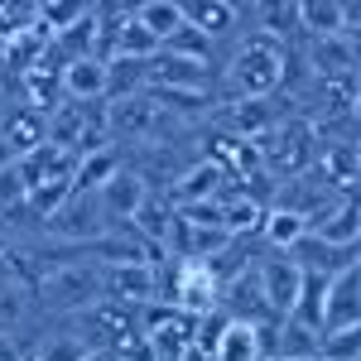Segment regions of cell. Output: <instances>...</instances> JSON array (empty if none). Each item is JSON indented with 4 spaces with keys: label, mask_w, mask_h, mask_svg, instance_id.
<instances>
[{
    "label": "cell",
    "mask_w": 361,
    "mask_h": 361,
    "mask_svg": "<svg viewBox=\"0 0 361 361\" xmlns=\"http://www.w3.org/2000/svg\"><path fill=\"white\" fill-rule=\"evenodd\" d=\"M102 299V265H78V260H63L44 265L34 275V304L49 308V313H78V308L97 304Z\"/></svg>",
    "instance_id": "6da1fadb"
},
{
    "label": "cell",
    "mask_w": 361,
    "mask_h": 361,
    "mask_svg": "<svg viewBox=\"0 0 361 361\" xmlns=\"http://www.w3.org/2000/svg\"><path fill=\"white\" fill-rule=\"evenodd\" d=\"M279 82H284V49L275 44V34L260 29L226 63V87L231 97H275Z\"/></svg>",
    "instance_id": "7a4b0ae2"
},
{
    "label": "cell",
    "mask_w": 361,
    "mask_h": 361,
    "mask_svg": "<svg viewBox=\"0 0 361 361\" xmlns=\"http://www.w3.org/2000/svg\"><path fill=\"white\" fill-rule=\"evenodd\" d=\"M255 284H260V299L275 318H289L299 299H304V265L289 255V250H270L260 265H255Z\"/></svg>",
    "instance_id": "3957f363"
},
{
    "label": "cell",
    "mask_w": 361,
    "mask_h": 361,
    "mask_svg": "<svg viewBox=\"0 0 361 361\" xmlns=\"http://www.w3.org/2000/svg\"><path fill=\"white\" fill-rule=\"evenodd\" d=\"M361 323V260L342 265L323 279V304H318V328H357Z\"/></svg>",
    "instance_id": "277c9868"
},
{
    "label": "cell",
    "mask_w": 361,
    "mask_h": 361,
    "mask_svg": "<svg viewBox=\"0 0 361 361\" xmlns=\"http://www.w3.org/2000/svg\"><path fill=\"white\" fill-rule=\"evenodd\" d=\"M270 352H275V333L265 323L226 313V323H222V333H217V342H212L207 361H260V357H270Z\"/></svg>",
    "instance_id": "5b68a950"
},
{
    "label": "cell",
    "mask_w": 361,
    "mask_h": 361,
    "mask_svg": "<svg viewBox=\"0 0 361 361\" xmlns=\"http://www.w3.org/2000/svg\"><path fill=\"white\" fill-rule=\"evenodd\" d=\"M318 159V135L308 121H275L270 130V164L279 173H304Z\"/></svg>",
    "instance_id": "8992f818"
},
{
    "label": "cell",
    "mask_w": 361,
    "mask_h": 361,
    "mask_svg": "<svg viewBox=\"0 0 361 361\" xmlns=\"http://www.w3.org/2000/svg\"><path fill=\"white\" fill-rule=\"evenodd\" d=\"M58 82H63V97H68V102H106V92H111V78H106V58H97V54L63 58V73H58Z\"/></svg>",
    "instance_id": "52a82bcc"
},
{
    "label": "cell",
    "mask_w": 361,
    "mask_h": 361,
    "mask_svg": "<svg viewBox=\"0 0 361 361\" xmlns=\"http://www.w3.org/2000/svg\"><path fill=\"white\" fill-rule=\"evenodd\" d=\"M145 197H149V193H145V178H140L135 169L121 164L111 178L97 188V207H102V217H106V222H130Z\"/></svg>",
    "instance_id": "ba28073f"
},
{
    "label": "cell",
    "mask_w": 361,
    "mask_h": 361,
    "mask_svg": "<svg viewBox=\"0 0 361 361\" xmlns=\"http://www.w3.org/2000/svg\"><path fill=\"white\" fill-rule=\"evenodd\" d=\"M0 135L15 145V154H29V149H39L49 140V116L34 102H15V106L0 111Z\"/></svg>",
    "instance_id": "9c48e42d"
},
{
    "label": "cell",
    "mask_w": 361,
    "mask_h": 361,
    "mask_svg": "<svg viewBox=\"0 0 361 361\" xmlns=\"http://www.w3.org/2000/svg\"><path fill=\"white\" fill-rule=\"evenodd\" d=\"M313 236H323L333 246H361V193H347L342 202H333L313 222Z\"/></svg>",
    "instance_id": "30bf717a"
},
{
    "label": "cell",
    "mask_w": 361,
    "mask_h": 361,
    "mask_svg": "<svg viewBox=\"0 0 361 361\" xmlns=\"http://www.w3.org/2000/svg\"><path fill=\"white\" fill-rule=\"evenodd\" d=\"M178 5V15L197 25L207 39H222L236 29V0H173Z\"/></svg>",
    "instance_id": "8fae6325"
},
{
    "label": "cell",
    "mask_w": 361,
    "mask_h": 361,
    "mask_svg": "<svg viewBox=\"0 0 361 361\" xmlns=\"http://www.w3.org/2000/svg\"><path fill=\"white\" fill-rule=\"evenodd\" d=\"M313 68H318V78H357V39H347V34L313 39Z\"/></svg>",
    "instance_id": "7c38bea8"
},
{
    "label": "cell",
    "mask_w": 361,
    "mask_h": 361,
    "mask_svg": "<svg viewBox=\"0 0 361 361\" xmlns=\"http://www.w3.org/2000/svg\"><path fill=\"white\" fill-rule=\"evenodd\" d=\"M294 20H299L313 39L347 34V0H294Z\"/></svg>",
    "instance_id": "4fadbf2b"
},
{
    "label": "cell",
    "mask_w": 361,
    "mask_h": 361,
    "mask_svg": "<svg viewBox=\"0 0 361 361\" xmlns=\"http://www.w3.org/2000/svg\"><path fill=\"white\" fill-rule=\"evenodd\" d=\"M308 226H313V217L299 212V207H270V212L260 217V236H265V246H270V250H289Z\"/></svg>",
    "instance_id": "5bb4252c"
},
{
    "label": "cell",
    "mask_w": 361,
    "mask_h": 361,
    "mask_svg": "<svg viewBox=\"0 0 361 361\" xmlns=\"http://www.w3.org/2000/svg\"><path fill=\"white\" fill-rule=\"evenodd\" d=\"M231 130L241 140L270 135V130H275V106H270V97H236V102H231Z\"/></svg>",
    "instance_id": "9a60e30c"
},
{
    "label": "cell",
    "mask_w": 361,
    "mask_h": 361,
    "mask_svg": "<svg viewBox=\"0 0 361 361\" xmlns=\"http://www.w3.org/2000/svg\"><path fill=\"white\" fill-rule=\"evenodd\" d=\"M135 20L149 29V34H154L159 44H164L169 34L183 25V15H178V5H173V0H145V5L135 10Z\"/></svg>",
    "instance_id": "2e32d148"
},
{
    "label": "cell",
    "mask_w": 361,
    "mask_h": 361,
    "mask_svg": "<svg viewBox=\"0 0 361 361\" xmlns=\"http://www.w3.org/2000/svg\"><path fill=\"white\" fill-rule=\"evenodd\" d=\"M318 357L323 361H361V323L357 328H333V333H323Z\"/></svg>",
    "instance_id": "e0dca14e"
},
{
    "label": "cell",
    "mask_w": 361,
    "mask_h": 361,
    "mask_svg": "<svg viewBox=\"0 0 361 361\" xmlns=\"http://www.w3.org/2000/svg\"><path fill=\"white\" fill-rule=\"evenodd\" d=\"M159 49H169V54H183V58H207V54H212V39H207L197 25H188V20H183V25L173 29Z\"/></svg>",
    "instance_id": "ac0fdd59"
},
{
    "label": "cell",
    "mask_w": 361,
    "mask_h": 361,
    "mask_svg": "<svg viewBox=\"0 0 361 361\" xmlns=\"http://www.w3.org/2000/svg\"><path fill=\"white\" fill-rule=\"evenodd\" d=\"M39 357L44 361H82L87 357V342L82 337H49V342H44V347H39Z\"/></svg>",
    "instance_id": "d6986e66"
},
{
    "label": "cell",
    "mask_w": 361,
    "mask_h": 361,
    "mask_svg": "<svg viewBox=\"0 0 361 361\" xmlns=\"http://www.w3.org/2000/svg\"><path fill=\"white\" fill-rule=\"evenodd\" d=\"M15 159H20V154H15V145L0 135V169H15Z\"/></svg>",
    "instance_id": "ffe728a7"
},
{
    "label": "cell",
    "mask_w": 361,
    "mask_h": 361,
    "mask_svg": "<svg viewBox=\"0 0 361 361\" xmlns=\"http://www.w3.org/2000/svg\"><path fill=\"white\" fill-rule=\"evenodd\" d=\"M347 111H352V116H357V121H361V78H357V82H352V102H347Z\"/></svg>",
    "instance_id": "44dd1931"
},
{
    "label": "cell",
    "mask_w": 361,
    "mask_h": 361,
    "mask_svg": "<svg viewBox=\"0 0 361 361\" xmlns=\"http://www.w3.org/2000/svg\"><path fill=\"white\" fill-rule=\"evenodd\" d=\"M20 361H44V357H39V352H25V357H20Z\"/></svg>",
    "instance_id": "7402d4cb"
},
{
    "label": "cell",
    "mask_w": 361,
    "mask_h": 361,
    "mask_svg": "<svg viewBox=\"0 0 361 361\" xmlns=\"http://www.w3.org/2000/svg\"><path fill=\"white\" fill-rule=\"evenodd\" d=\"M357 78H361V39H357Z\"/></svg>",
    "instance_id": "603a6c76"
}]
</instances>
